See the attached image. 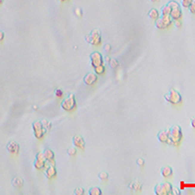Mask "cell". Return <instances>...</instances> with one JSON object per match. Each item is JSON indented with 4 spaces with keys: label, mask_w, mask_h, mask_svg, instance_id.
Listing matches in <instances>:
<instances>
[{
    "label": "cell",
    "mask_w": 195,
    "mask_h": 195,
    "mask_svg": "<svg viewBox=\"0 0 195 195\" xmlns=\"http://www.w3.org/2000/svg\"><path fill=\"white\" fill-rule=\"evenodd\" d=\"M182 132L179 126L175 125L171 129H169V143L172 146H179L182 140Z\"/></svg>",
    "instance_id": "6da1fadb"
},
{
    "label": "cell",
    "mask_w": 195,
    "mask_h": 195,
    "mask_svg": "<svg viewBox=\"0 0 195 195\" xmlns=\"http://www.w3.org/2000/svg\"><path fill=\"white\" fill-rule=\"evenodd\" d=\"M61 107L66 112H70L76 108V100H75V96L73 94H70L66 98H64L63 102L61 103Z\"/></svg>",
    "instance_id": "7a4b0ae2"
},
{
    "label": "cell",
    "mask_w": 195,
    "mask_h": 195,
    "mask_svg": "<svg viewBox=\"0 0 195 195\" xmlns=\"http://www.w3.org/2000/svg\"><path fill=\"white\" fill-rule=\"evenodd\" d=\"M165 100L172 104H179L182 102V95L175 89H171L167 94H166Z\"/></svg>",
    "instance_id": "3957f363"
},
{
    "label": "cell",
    "mask_w": 195,
    "mask_h": 195,
    "mask_svg": "<svg viewBox=\"0 0 195 195\" xmlns=\"http://www.w3.org/2000/svg\"><path fill=\"white\" fill-rule=\"evenodd\" d=\"M169 5L171 7V12H170V17L173 21H178L180 20L182 17V8L179 3H177L176 1H170Z\"/></svg>",
    "instance_id": "277c9868"
},
{
    "label": "cell",
    "mask_w": 195,
    "mask_h": 195,
    "mask_svg": "<svg viewBox=\"0 0 195 195\" xmlns=\"http://www.w3.org/2000/svg\"><path fill=\"white\" fill-rule=\"evenodd\" d=\"M154 194L155 195L172 194V185L170 182L158 183V185L154 187Z\"/></svg>",
    "instance_id": "5b68a950"
},
{
    "label": "cell",
    "mask_w": 195,
    "mask_h": 195,
    "mask_svg": "<svg viewBox=\"0 0 195 195\" xmlns=\"http://www.w3.org/2000/svg\"><path fill=\"white\" fill-rule=\"evenodd\" d=\"M86 41L93 46H99L102 44V36L100 30H94L91 33L86 36Z\"/></svg>",
    "instance_id": "8992f818"
},
{
    "label": "cell",
    "mask_w": 195,
    "mask_h": 195,
    "mask_svg": "<svg viewBox=\"0 0 195 195\" xmlns=\"http://www.w3.org/2000/svg\"><path fill=\"white\" fill-rule=\"evenodd\" d=\"M173 24V20L170 16H161L155 20V27L157 30H165Z\"/></svg>",
    "instance_id": "52a82bcc"
},
{
    "label": "cell",
    "mask_w": 195,
    "mask_h": 195,
    "mask_svg": "<svg viewBox=\"0 0 195 195\" xmlns=\"http://www.w3.org/2000/svg\"><path fill=\"white\" fill-rule=\"evenodd\" d=\"M32 131H33V135L35 137V139L40 140L44 138L45 130L43 128L42 123L40 121H35L32 123Z\"/></svg>",
    "instance_id": "ba28073f"
},
{
    "label": "cell",
    "mask_w": 195,
    "mask_h": 195,
    "mask_svg": "<svg viewBox=\"0 0 195 195\" xmlns=\"http://www.w3.org/2000/svg\"><path fill=\"white\" fill-rule=\"evenodd\" d=\"M90 62H91V66L93 67H96L100 64H103V59L102 54L99 52H94L90 55Z\"/></svg>",
    "instance_id": "9c48e42d"
},
{
    "label": "cell",
    "mask_w": 195,
    "mask_h": 195,
    "mask_svg": "<svg viewBox=\"0 0 195 195\" xmlns=\"http://www.w3.org/2000/svg\"><path fill=\"white\" fill-rule=\"evenodd\" d=\"M33 166L36 170H43L45 168L46 159L44 158V155H43L42 152H39V153H37V155H36Z\"/></svg>",
    "instance_id": "30bf717a"
},
{
    "label": "cell",
    "mask_w": 195,
    "mask_h": 195,
    "mask_svg": "<svg viewBox=\"0 0 195 195\" xmlns=\"http://www.w3.org/2000/svg\"><path fill=\"white\" fill-rule=\"evenodd\" d=\"M98 80V75L95 73V72H90V73H87L83 78V82L85 83L87 86H93Z\"/></svg>",
    "instance_id": "8fae6325"
},
{
    "label": "cell",
    "mask_w": 195,
    "mask_h": 195,
    "mask_svg": "<svg viewBox=\"0 0 195 195\" xmlns=\"http://www.w3.org/2000/svg\"><path fill=\"white\" fill-rule=\"evenodd\" d=\"M72 144L74 147H77L79 149H84L85 148V140L80 136H74L72 138Z\"/></svg>",
    "instance_id": "7c38bea8"
},
{
    "label": "cell",
    "mask_w": 195,
    "mask_h": 195,
    "mask_svg": "<svg viewBox=\"0 0 195 195\" xmlns=\"http://www.w3.org/2000/svg\"><path fill=\"white\" fill-rule=\"evenodd\" d=\"M44 174L46 176V178L48 179H52L54 178H56V176H57V170L55 168V166H54V164H50L48 167H46L45 169V172H44Z\"/></svg>",
    "instance_id": "4fadbf2b"
},
{
    "label": "cell",
    "mask_w": 195,
    "mask_h": 195,
    "mask_svg": "<svg viewBox=\"0 0 195 195\" xmlns=\"http://www.w3.org/2000/svg\"><path fill=\"white\" fill-rule=\"evenodd\" d=\"M157 140L162 143H169V130H163L157 134Z\"/></svg>",
    "instance_id": "5bb4252c"
},
{
    "label": "cell",
    "mask_w": 195,
    "mask_h": 195,
    "mask_svg": "<svg viewBox=\"0 0 195 195\" xmlns=\"http://www.w3.org/2000/svg\"><path fill=\"white\" fill-rule=\"evenodd\" d=\"M7 150L8 152L12 153V154H18L20 152V146L16 142H9L7 144Z\"/></svg>",
    "instance_id": "9a60e30c"
},
{
    "label": "cell",
    "mask_w": 195,
    "mask_h": 195,
    "mask_svg": "<svg viewBox=\"0 0 195 195\" xmlns=\"http://www.w3.org/2000/svg\"><path fill=\"white\" fill-rule=\"evenodd\" d=\"M43 155H44V158L46 159V162H49L50 164H54V160H55V153L54 151L49 149V148H46L44 151H43Z\"/></svg>",
    "instance_id": "2e32d148"
},
{
    "label": "cell",
    "mask_w": 195,
    "mask_h": 195,
    "mask_svg": "<svg viewBox=\"0 0 195 195\" xmlns=\"http://www.w3.org/2000/svg\"><path fill=\"white\" fill-rule=\"evenodd\" d=\"M161 176L163 177L165 179H168V178H171L173 176V170L170 166H166V167L162 168L161 170Z\"/></svg>",
    "instance_id": "e0dca14e"
},
{
    "label": "cell",
    "mask_w": 195,
    "mask_h": 195,
    "mask_svg": "<svg viewBox=\"0 0 195 195\" xmlns=\"http://www.w3.org/2000/svg\"><path fill=\"white\" fill-rule=\"evenodd\" d=\"M159 17H160V14L156 9H151L148 12V18L150 20H154L155 21V20H157Z\"/></svg>",
    "instance_id": "ac0fdd59"
},
{
    "label": "cell",
    "mask_w": 195,
    "mask_h": 195,
    "mask_svg": "<svg viewBox=\"0 0 195 195\" xmlns=\"http://www.w3.org/2000/svg\"><path fill=\"white\" fill-rule=\"evenodd\" d=\"M94 72H95L97 75H103L104 72H106V66H104L103 64H100V66L94 67Z\"/></svg>",
    "instance_id": "d6986e66"
},
{
    "label": "cell",
    "mask_w": 195,
    "mask_h": 195,
    "mask_svg": "<svg viewBox=\"0 0 195 195\" xmlns=\"http://www.w3.org/2000/svg\"><path fill=\"white\" fill-rule=\"evenodd\" d=\"M161 16H170V12H171V7H170L169 3L164 5L161 8Z\"/></svg>",
    "instance_id": "ffe728a7"
},
{
    "label": "cell",
    "mask_w": 195,
    "mask_h": 195,
    "mask_svg": "<svg viewBox=\"0 0 195 195\" xmlns=\"http://www.w3.org/2000/svg\"><path fill=\"white\" fill-rule=\"evenodd\" d=\"M102 194V190L99 187H92L91 189L89 190V195H100Z\"/></svg>",
    "instance_id": "44dd1931"
},
{
    "label": "cell",
    "mask_w": 195,
    "mask_h": 195,
    "mask_svg": "<svg viewBox=\"0 0 195 195\" xmlns=\"http://www.w3.org/2000/svg\"><path fill=\"white\" fill-rule=\"evenodd\" d=\"M23 183H24L23 179H20V178H16V179H14V180H13V185L15 187H17V188L21 187V185H23Z\"/></svg>",
    "instance_id": "7402d4cb"
},
{
    "label": "cell",
    "mask_w": 195,
    "mask_h": 195,
    "mask_svg": "<svg viewBox=\"0 0 195 195\" xmlns=\"http://www.w3.org/2000/svg\"><path fill=\"white\" fill-rule=\"evenodd\" d=\"M108 63H109V66L112 69H115V68H117L119 66V63L116 59H110V61Z\"/></svg>",
    "instance_id": "603a6c76"
},
{
    "label": "cell",
    "mask_w": 195,
    "mask_h": 195,
    "mask_svg": "<svg viewBox=\"0 0 195 195\" xmlns=\"http://www.w3.org/2000/svg\"><path fill=\"white\" fill-rule=\"evenodd\" d=\"M42 126H43V128H44V130H45V132L46 131H48V130H50L52 128V125H51V123H49L48 121L47 120H43L42 122Z\"/></svg>",
    "instance_id": "cb8c5ba5"
},
{
    "label": "cell",
    "mask_w": 195,
    "mask_h": 195,
    "mask_svg": "<svg viewBox=\"0 0 195 195\" xmlns=\"http://www.w3.org/2000/svg\"><path fill=\"white\" fill-rule=\"evenodd\" d=\"M194 1V0H182V6L183 8H188V6Z\"/></svg>",
    "instance_id": "d4e9b609"
},
{
    "label": "cell",
    "mask_w": 195,
    "mask_h": 195,
    "mask_svg": "<svg viewBox=\"0 0 195 195\" xmlns=\"http://www.w3.org/2000/svg\"><path fill=\"white\" fill-rule=\"evenodd\" d=\"M99 179L102 180V182H106V180L108 179V175H107V173H100V174L99 175Z\"/></svg>",
    "instance_id": "484cf974"
},
{
    "label": "cell",
    "mask_w": 195,
    "mask_h": 195,
    "mask_svg": "<svg viewBox=\"0 0 195 195\" xmlns=\"http://www.w3.org/2000/svg\"><path fill=\"white\" fill-rule=\"evenodd\" d=\"M76 149L74 148V146L73 147H70V148H68L67 149V154L69 155V156H74L75 154H76Z\"/></svg>",
    "instance_id": "4316f807"
},
{
    "label": "cell",
    "mask_w": 195,
    "mask_h": 195,
    "mask_svg": "<svg viewBox=\"0 0 195 195\" xmlns=\"http://www.w3.org/2000/svg\"><path fill=\"white\" fill-rule=\"evenodd\" d=\"M55 96L57 98H63L64 97V92H63V90H61V89H57L56 91H55Z\"/></svg>",
    "instance_id": "83f0119b"
},
{
    "label": "cell",
    "mask_w": 195,
    "mask_h": 195,
    "mask_svg": "<svg viewBox=\"0 0 195 195\" xmlns=\"http://www.w3.org/2000/svg\"><path fill=\"white\" fill-rule=\"evenodd\" d=\"M74 194L76 195H83L84 194V189L83 188H76L74 191Z\"/></svg>",
    "instance_id": "f1b7e54d"
},
{
    "label": "cell",
    "mask_w": 195,
    "mask_h": 195,
    "mask_svg": "<svg viewBox=\"0 0 195 195\" xmlns=\"http://www.w3.org/2000/svg\"><path fill=\"white\" fill-rule=\"evenodd\" d=\"M188 8H189V11H190L191 14H194V13H195V4H194V1L188 6Z\"/></svg>",
    "instance_id": "f546056e"
},
{
    "label": "cell",
    "mask_w": 195,
    "mask_h": 195,
    "mask_svg": "<svg viewBox=\"0 0 195 195\" xmlns=\"http://www.w3.org/2000/svg\"><path fill=\"white\" fill-rule=\"evenodd\" d=\"M137 164H138V166H140V167H143L144 165V160L142 159V158H140V159L137 160Z\"/></svg>",
    "instance_id": "4dcf8cb0"
},
{
    "label": "cell",
    "mask_w": 195,
    "mask_h": 195,
    "mask_svg": "<svg viewBox=\"0 0 195 195\" xmlns=\"http://www.w3.org/2000/svg\"><path fill=\"white\" fill-rule=\"evenodd\" d=\"M75 14H76V16L79 17V18L82 17V11L79 9V8H77L76 10H75Z\"/></svg>",
    "instance_id": "1f68e13d"
},
{
    "label": "cell",
    "mask_w": 195,
    "mask_h": 195,
    "mask_svg": "<svg viewBox=\"0 0 195 195\" xmlns=\"http://www.w3.org/2000/svg\"><path fill=\"white\" fill-rule=\"evenodd\" d=\"M5 38V33L3 31L0 30V42H2Z\"/></svg>",
    "instance_id": "d6a6232c"
},
{
    "label": "cell",
    "mask_w": 195,
    "mask_h": 195,
    "mask_svg": "<svg viewBox=\"0 0 195 195\" xmlns=\"http://www.w3.org/2000/svg\"><path fill=\"white\" fill-rule=\"evenodd\" d=\"M103 49L106 50V52H110V51H111V46H110L109 44H106V46L103 47Z\"/></svg>",
    "instance_id": "836d02e7"
},
{
    "label": "cell",
    "mask_w": 195,
    "mask_h": 195,
    "mask_svg": "<svg viewBox=\"0 0 195 195\" xmlns=\"http://www.w3.org/2000/svg\"><path fill=\"white\" fill-rule=\"evenodd\" d=\"M175 24H176L177 27H182V21H180V20L175 21Z\"/></svg>",
    "instance_id": "e575fe53"
},
{
    "label": "cell",
    "mask_w": 195,
    "mask_h": 195,
    "mask_svg": "<svg viewBox=\"0 0 195 195\" xmlns=\"http://www.w3.org/2000/svg\"><path fill=\"white\" fill-rule=\"evenodd\" d=\"M194 121H195V120H194L193 118L191 119V125H192V128H195V122H194Z\"/></svg>",
    "instance_id": "d590c367"
},
{
    "label": "cell",
    "mask_w": 195,
    "mask_h": 195,
    "mask_svg": "<svg viewBox=\"0 0 195 195\" xmlns=\"http://www.w3.org/2000/svg\"><path fill=\"white\" fill-rule=\"evenodd\" d=\"M106 61L108 63V62H109V61H110V58H109V57H106Z\"/></svg>",
    "instance_id": "8d00e7d4"
},
{
    "label": "cell",
    "mask_w": 195,
    "mask_h": 195,
    "mask_svg": "<svg viewBox=\"0 0 195 195\" xmlns=\"http://www.w3.org/2000/svg\"><path fill=\"white\" fill-rule=\"evenodd\" d=\"M150 1H151V2H158L159 0H150Z\"/></svg>",
    "instance_id": "74e56055"
},
{
    "label": "cell",
    "mask_w": 195,
    "mask_h": 195,
    "mask_svg": "<svg viewBox=\"0 0 195 195\" xmlns=\"http://www.w3.org/2000/svg\"><path fill=\"white\" fill-rule=\"evenodd\" d=\"M61 2H66V1H68V0H59Z\"/></svg>",
    "instance_id": "f35d334b"
},
{
    "label": "cell",
    "mask_w": 195,
    "mask_h": 195,
    "mask_svg": "<svg viewBox=\"0 0 195 195\" xmlns=\"http://www.w3.org/2000/svg\"><path fill=\"white\" fill-rule=\"evenodd\" d=\"M3 4V0H0V5Z\"/></svg>",
    "instance_id": "ab89813d"
}]
</instances>
